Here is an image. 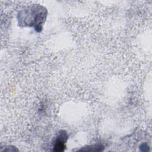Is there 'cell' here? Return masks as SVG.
I'll use <instances>...</instances> for the list:
<instances>
[{"mask_svg":"<svg viewBox=\"0 0 152 152\" xmlns=\"http://www.w3.org/2000/svg\"><path fill=\"white\" fill-rule=\"evenodd\" d=\"M61 133L59 135L56 141V143L54 147V150L56 151H64L65 145L64 144L67 140V134L66 132H64V131H61Z\"/></svg>","mask_w":152,"mask_h":152,"instance_id":"6da1fadb","label":"cell"}]
</instances>
